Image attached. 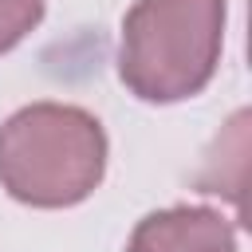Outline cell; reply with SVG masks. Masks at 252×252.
I'll use <instances>...</instances> for the list:
<instances>
[{"mask_svg": "<svg viewBox=\"0 0 252 252\" xmlns=\"http://www.w3.org/2000/svg\"><path fill=\"white\" fill-rule=\"evenodd\" d=\"M106 130L75 102H28L0 122V189L32 209L83 205L106 177Z\"/></svg>", "mask_w": 252, "mask_h": 252, "instance_id": "obj_1", "label": "cell"}, {"mask_svg": "<svg viewBox=\"0 0 252 252\" xmlns=\"http://www.w3.org/2000/svg\"><path fill=\"white\" fill-rule=\"evenodd\" d=\"M228 0H134L118 35L122 87L154 106L201 94L224 51Z\"/></svg>", "mask_w": 252, "mask_h": 252, "instance_id": "obj_2", "label": "cell"}, {"mask_svg": "<svg viewBox=\"0 0 252 252\" xmlns=\"http://www.w3.org/2000/svg\"><path fill=\"white\" fill-rule=\"evenodd\" d=\"M126 252H236V228L220 209L169 205L134 224Z\"/></svg>", "mask_w": 252, "mask_h": 252, "instance_id": "obj_3", "label": "cell"}, {"mask_svg": "<svg viewBox=\"0 0 252 252\" xmlns=\"http://www.w3.org/2000/svg\"><path fill=\"white\" fill-rule=\"evenodd\" d=\"M47 0H0V55L20 47L43 20Z\"/></svg>", "mask_w": 252, "mask_h": 252, "instance_id": "obj_4", "label": "cell"}]
</instances>
